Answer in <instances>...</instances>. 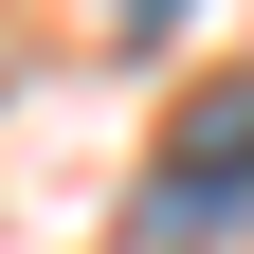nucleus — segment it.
<instances>
[{
  "mask_svg": "<svg viewBox=\"0 0 254 254\" xmlns=\"http://www.w3.org/2000/svg\"><path fill=\"white\" fill-rule=\"evenodd\" d=\"M218 200H254V91H218V109L182 127V182H164V218H218Z\"/></svg>",
  "mask_w": 254,
  "mask_h": 254,
  "instance_id": "obj_1",
  "label": "nucleus"
}]
</instances>
